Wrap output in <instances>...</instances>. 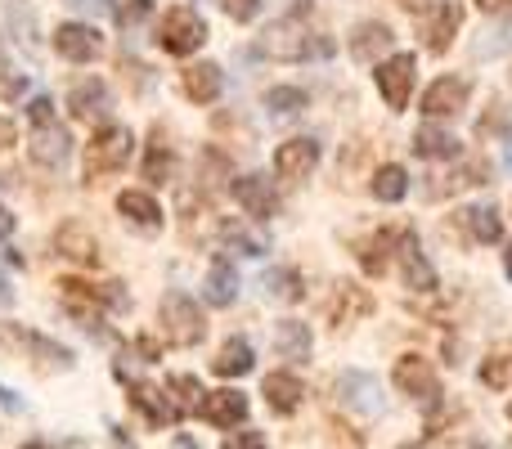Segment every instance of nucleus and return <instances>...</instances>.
Instances as JSON below:
<instances>
[{
    "label": "nucleus",
    "mask_w": 512,
    "mask_h": 449,
    "mask_svg": "<svg viewBox=\"0 0 512 449\" xmlns=\"http://www.w3.org/2000/svg\"><path fill=\"white\" fill-rule=\"evenodd\" d=\"M59 297H63V310H68L81 328H90V333L99 328V315H104V310H126L131 306V297L122 292V283L59 279Z\"/></svg>",
    "instance_id": "nucleus-1"
},
{
    "label": "nucleus",
    "mask_w": 512,
    "mask_h": 449,
    "mask_svg": "<svg viewBox=\"0 0 512 449\" xmlns=\"http://www.w3.org/2000/svg\"><path fill=\"white\" fill-rule=\"evenodd\" d=\"M256 50H261L265 59L301 63V59H310V54H328V50H333V41H315V36H310V27L301 23V18H279V23H270L261 32Z\"/></svg>",
    "instance_id": "nucleus-2"
},
{
    "label": "nucleus",
    "mask_w": 512,
    "mask_h": 449,
    "mask_svg": "<svg viewBox=\"0 0 512 449\" xmlns=\"http://www.w3.org/2000/svg\"><path fill=\"white\" fill-rule=\"evenodd\" d=\"M131 149H135L131 126H99L95 140L86 144V180L95 185V180L122 171L126 162H131Z\"/></svg>",
    "instance_id": "nucleus-3"
},
{
    "label": "nucleus",
    "mask_w": 512,
    "mask_h": 449,
    "mask_svg": "<svg viewBox=\"0 0 512 449\" xmlns=\"http://www.w3.org/2000/svg\"><path fill=\"white\" fill-rule=\"evenodd\" d=\"M158 319H162V333H167L171 346H198L207 337L203 310H198V301L185 297V292H167V297L158 301Z\"/></svg>",
    "instance_id": "nucleus-4"
},
{
    "label": "nucleus",
    "mask_w": 512,
    "mask_h": 449,
    "mask_svg": "<svg viewBox=\"0 0 512 449\" xmlns=\"http://www.w3.org/2000/svg\"><path fill=\"white\" fill-rule=\"evenodd\" d=\"M203 41H207V23H203V14H198V9L171 5L167 14H162V23H158V45H162L167 54H176V59H189L194 50H203Z\"/></svg>",
    "instance_id": "nucleus-5"
},
{
    "label": "nucleus",
    "mask_w": 512,
    "mask_h": 449,
    "mask_svg": "<svg viewBox=\"0 0 512 449\" xmlns=\"http://www.w3.org/2000/svg\"><path fill=\"white\" fill-rule=\"evenodd\" d=\"M391 382H396L405 396H414V400H423L427 409H436L441 405V378H436V369H432V360H423V355H400L396 360V369H391Z\"/></svg>",
    "instance_id": "nucleus-6"
},
{
    "label": "nucleus",
    "mask_w": 512,
    "mask_h": 449,
    "mask_svg": "<svg viewBox=\"0 0 512 449\" xmlns=\"http://www.w3.org/2000/svg\"><path fill=\"white\" fill-rule=\"evenodd\" d=\"M414 72H418V59L414 54H391V59L378 63V90L387 99L391 113H405L409 108V95H414Z\"/></svg>",
    "instance_id": "nucleus-7"
},
{
    "label": "nucleus",
    "mask_w": 512,
    "mask_h": 449,
    "mask_svg": "<svg viewBox=\"0 0 512 449\" xmlns=\"http://www.w3.org/2000/svg\"><path fill=\"white\" fill-rule=\"evenodd\" d=\"M0 346H18V351H27L41 369H72V351L59 342H50V337L32 333V328H18V324H0Z\"/></svg>",
    "instance_id": "nucleus-8"
},
{
    "label": "nucleus",
    "mask_w": 512,
    "mask_h": 449,
    "mask_svg": "<svg viewBox=\"0 0 512 449\" xmlns=\"http://www.w3.org/2000/svg\"><path fill=\"white\" fill-rule=\"evenodd\" d=\"M333 391H337V400H342L346 409H355V414H364V418L382 414V382L373 378V373H360V369L337 373Z\"/></svg>",
    "instance_id": "nucleus-9"
},
{
    "label": "nucleus",
    "mask_w": 512,
    "mask_h": 449,
    "mask_svg": "<svg viewBox=\"0 0 512 449\" xmlns=\"http://www.w3.org/2000/svg\"><path fill=\"white\" fill-rule=\"evenodd\" d=\"M468 95H472V81H463V77H436L432 86L423 90L418 108H423V117L441 122V117H459L463 104H468Z\"/></svg>",
    "instance_id": "nucleus-10"
},
{
    "label": "nucleus",
    "mask_w": 512,
    "mask_h": 449,
    "mask_svg": "<svg viewBox=\"0 0 512 449\" xmlns=\"http://www.w3.org/2000/svg\"><path fill=\"white\" fill-rule=\"evenodd\" d=\"M324 315H328V324H360L364 315H373V297H369V288H360V283H333V292H328V301H324Z\"/></svg>",
    "instance_id": "nucleus-11"
},
{
    "label": "nucleus",
    "mask_w": 512,
    "mask_h": 449,
    "mask_svg": "<svg viewBox=\"0 0 512 449\" xmlns=\"http://www.w3.org/2000/svg\"><path fill=\"white\" fill-rule=\"evenodd\" d=\"M68 108L77 122H108V113H113V90H108L104 77H86L68 90Z\"/></svg>",
    "instance_id": "nucleus-12"
},
{
    "label": "nucleus",
    "mask_w": 512,
    "mask_h": 449,
    "mask_svg": "<svg viewBox=\"0 0 512 449\" xmlns=\"http://www.w3.org/2000/svg\"><path fill=\"white\" fill-rule=\"evenodd\" d=\"M315 162H319V140L297 135V140H288V144H279V149H274V176L297 185V180H306L310 171H315Z\"/></svg>",
    "instance_id": "nucleus-13"
},
{
    "label": "nucleus",
    "mask_w": 512,
    "mask_h": 449,
    "mask_svg": "<svg viewBox=\"0 0 512 449\" xmlns=\"http://www.w3.org/2000/svg\"><path fill=\"white\" fill-rule=\"evenodd\" d=\"M27 153H32L36 167L59 171L63 162H68V153H72V135H68V126H59V122H50V126H32Z\"/></svg>",
    "instance_id": "nucleus-14"
},
{
    "label": "nucleus",
    "mask_w": 512,
    "mask_h": 449,
    "mask_svg": "<svg viewBox=\"0 0 512 449\" xmlns=\"http://www.w3.org/2000/svg\"><path fill=\"white\" fill-rule=\"evenodd\" d=\"M50 41L59 50V59H68V63H90L104 50V41H99V32L90 23H59Z\"/></svg>",
    "instance_id": "nucleus-15"
},
{
    "label": "nucleus",
    "mask_w": 512,
    "mask_h": 449,
    "mask_svg": "<svg viewBox=\"0 0 512 449\" xmlns=\"http://www.w3.org/2000/svg\"><path fill=\"white\" fill-rule=\"evenodd\" d=\"M396 261H400V274H405V288H414V292H436V270H432V261L423 256V247H418V234H414V229H405V234H400Z\"/></svg>",
    "instance_id": "nucleus-16"
},
{
    "label": "nucleus",
    "mask_w": 512,
    "mask_h": 449,
    "mask_svg": "<svg viewBox=\"0 0 512 449\" xmlns=\"http://www.w3.org/2000/svg\"><path fill=\"white\" fill-rule=\"evenodd\" d=\"M234 198H239V207L256 221H270L274 212H279V194H274V180L265 176H234Z\"/></svg>",
    "instance_id": "nucleus-17"
},
{
    "label": "nucleus",
    "mask_w": 512,
    "mask_h": 449,
    "mask_svg": "<svg viewBox=\"0 0 512 449\" xmlns=\"http://www.w3.org/2000/svg\"><path fill=\"white\" fill-rule=\"evenodd\" d=\"M54 252L77 265H99V238L90 234L86 221H63L54 229Z\"/></svg>",
    "instance_id": "nucleus-18"
},
{
    "label": "nucleus",
    "mask_w": 512,
    "mask_h": 449,
    "mask_svg": "<svg viewBox=\"0 0 512 449\" xmlns=\"http://www.w3.org/2000/svg\"><path fill=\"white\" fill-rule=\"evenodd\" d=\"M198 418H203V423H212V427H239L243 418H248V396H243V391H234V387L207 391L203 405H198Z\"/></svg>",
    "instance_id": "nucleus-19"
},
{
    "label": "nucleus",
    "mask_w": 512,
    "mask_h": 449,
    "mask_svg": "<svg viewBox=\"0 0 512 449\" xmlns=\"http://www.w3.org/2000/svg\"><path fill=\"white\" fill-rule=\"evenodd\" d=\"M126 400H131V405L140 409L144 423H149V427H171V423H180V409L167 400V391L149 387V382H131Z\"/></svg>",
    "instance_id": "nucleus-20"
},
{
    "label": "nucleus",
    "mask_w": 512,
    "mask_h": 449,
    "mask_svg": "<svg viewBox=\"0 0 512 449\" xmlns=\"http://www.w3.org/2000/svg\"><path fill=\"white\" fill-rule=\"evenodd\" d=\"M396 45V36H391V27L382 23V18H369V23H360L351 32V59L355 63H382V54Z\"/></svg>",
    "instance_id": "nucleus-21"
},
{
    "label": "nucleus",
    "mask_w": 512,
    "mask_h": 449,
    "mask_svg": "<svg viewBox=\"0 0 512 449\" xmlns=\"http://www.w3.org/2000/svg\"><path fill=\"white\" fill-rule=\"evenodd\" d=\"M459 23H463V9L454 5V0H441V5L427 14V23H423V36H427V50L432 54H445L454 45V32H459Z\"/></svg>",
    "instance_id": "nucleus-22"
},
{
    "label": "nucleus",
    "mask_w": 512,
    "mask_h": 449,
    "mask_svg": "<svg viewBox=\"0 0 512 449\" xmlns=\"http://www.w3.org/2000/svg\"><path fill=\"white\" fill-rule=\"evenodd\" d=\"M203 301H207V306H216V310H225V306H234V301H239V270H234L225 256H216L212 270H207Z\"/></svg>",
    "instance_id": "nucleus-23"
},
{
    "label": "nucleus",
    "mask_w": 512,
    "mask_h": 449,
    "mask_svg": "<svg viewBox=\"0 0 512 449\" xmlns=\"http://www.w3.org/2000/svg\"><path fill=\"white\" fill-rule=\"evenodd\" d=\"M117 212H122L135 229H144V234H158V229H162L158 198L144 194V189H126V194H117Z\"/></svg>",
    "instance_id": "nucleus-24"
},
{
    "label": "nucleus",
    "mask_w": 512,
    "mask_h": 449,
    "mask_svg": "<svg viewBox=\"0 0 512 449\" xmlns=\"http://www.w3.org/2000/svg\"><path fill=\"white\" fill-rule=\"evenodd\" d=\"M180 90H185L194 104H216L221 90H225V77H221L216 63H194V68L180 72Z\"/></svg>",
    "instance_id": "nucleus-25"
},
{
    "label": "nucleus",
    "mask_w": 512,
    "mask_h": 449,
    "mask_svg": "<svg viewBox=\"0 0 512 449\" xmlns=\"http://www.w3.org/2000/svg\"><path fill=\"white\" fill-rule=\"evenodd\" d=\"M301 400H306V387H301L297 373H270V378H265V405H270L279 418L297 414Z\"/></svg>",
    "instance_id": "nucleus-26"
},
{
    "label": "nucleus",
    "mask_w": 512,
    "mask_h": 449,
    "mask_svg": "<svg viewBox=\"0 0 512 449\" xmlns=\"http://www.w3.org/2000/svg\"><path fill=\"white\" fill-rule=\"evenodd\" d=\"M310 324H301V319H279L274 324V351L283 355V360H297L306 364L310 360Z\"/></svg>",
    "instance_id": "nucleus-27"
},
{
    "label": "nucleus",
    "mask_w": 512,
    "mask_h": 449,
    "mask_svg": "<svg viewBox=\"0 0 512 449\" xmlns=\"http://www.w3.org/2000/svg\"><path fill=\"white\" fill-rule=\"evenodd\" d=\"M400 234L405 229H378V234H369L360 243V265H364V274H382L391 265V256H396V247H400Z\"/></svg>",
    "instance_id": "nucleus-28"
},
{
    "label": "nucleus",
    "mask_w": 512,
    "mask_h": 449,
    "mask_svg": "<svg viewBox=\"0 0 512 449\" xmlns=\"http://www.w3.org/2000/svg\"><path fill=\"white\" fill-rule=\"evenodd\" d=\"M414 153L418 158L441 162V158H459L463 144H459V135L445 131V126H418L414 131Z\"/></svg>",
    "instance_id": "nucleus-29"
},
{
    "label": "nucleus",
    "mask_w": 512,
    "mask_h": 449,
    "mask_svg": "<svg viewBox=\"0 0 512 449\" xmlns=\"http://www.w3.org/2000/svg\"><path fill=\"white\" fill-rule=\"evenodd\" d=\"M171 176H176V153H171L167 135H162V126H158L149 153H144V180H149V185H167Z\"/></svg>",
    "instance_id": "nucleus-30"
},
{
    "label": "nucleus",
    "mask_w": 512,
    "mask_h": 449,
    "mask_svg": "<svg viewBox=\"0 0 512 449\" xmlns=\"http://www.w3.org/2000/svg\"><path fill=\"white\" fill-rule=\"evenodd\" d=\"M256 360H252V346L243 342V337H230V342L221 346V355L212 360V373L216 378H243V373H252Z\"/></svg>",
    "instance_id": "nucleus-31"
},
{
    "label": "nucleus",
    "mask_w": 512,
    "mask_h": 449,
    "mask_svg": "<svg viewBox=\"0 0 512 449\" xmlns=\"http://www.w3.org/2000/svg\"><path fill=\"white\" fill-rule=\"evenodd\" d=\"M221 243L234 247V252H243V256H265V252H270V238L256 234V229H248L243 221H230V216L221 221Z\"/></svg>",
    "instance_id": "nucleus-32"
},
{
    "label": "nucleus",
    "mask_w": 512,
    "mask_h": 449,
    "mask_svg": "<svg viewBox=\"0 0 512 449\" xmlns=\"http://www.w3.org/2000/svg\"><path fill=\"white\" fill-rule=\"evenodd\" d=\"M373 198L378 203H400V198L409 194V171L400 167V162H387V167H378L373 171Z\"/></svg>",
    "instance_id": "nucleus-33"
},
{
    "label": "nucleus",
    "mask_w": 512,
    "mask_h": 449,
    "mask_svg": "<svg viewBox=\"0 0 512 449\" xmlns=\"http://www.w3.org/2000/svg\"><path fill=\"white\" fill-rule=\"evenodd\" d=\"M463 221H468V229H472V238H477V243H499V238H504V216L495 212V203L468 207V212H463Z\"/></svg>",
    "instance_id": "nucleus-34"
},
{
    "label": "nucleus",
    "mask_w": 512,
    "mask_h": 449,
    "mask_svg": "<svg viewBox=\"0 0 512 449\" xmlns=\"http://www.w3.org/2000/svg\"><path fill=\"white\" fill-rule=\"evenodd\" d=\"M265 292H270L274 301H301L306 297V279H301V270H292V265H279V270H265Z\"/></svg>",
    "instance_id": "nucleus-35"
},
{
    "label": "nucleus",
    "mask_w": 512,
    "mask_h": 449,
    "mask_svg": "<svg viewBox=\"0 0 512 449\" xmlns=\"http://www.w3.org/2000/svg\"><path fill=\"white\" fill-rule=\"evenodd\" d=\"M167 396H171V405L180 409V418H185V414H198V405H203L207 391L194 373H176V378H167Z\"/></svg>",
    "instance_id": "nucleus-36"
},
{
    "label": "nucleus",
    "mask_w": 512,
    "mask_h": 449,
    "mask_svg": "<svg viewBox=\"0 0 512 449\" xmlns=\"http://www.w3.org/2000/svg\"><path fill=\"white\" fill-rule=\"evenodd\" d=\"M265 108H270V117H297L310 108V95L301 86H274L265 90Z\"/></svg>",
    "instance_id": "nucleus-37"
},
{
    "label": "nucleus",
    "mask_w": 512,
    "mask_h": 449,
    "mask_svg": "<svg viewBox=\"0 0 512 449\" xmlns=\"http://www.w3.org/2000/svg\"><path fill=\"white\" fill-rule=\"evenodd\" d=\"M198 176L212 180V185H221V180H234V167L221 149H203L198 153Z\"/></svg>",
    "instance_id": "nucleus-38"
},
{
    "label": "nucleus",
    "mask_w": 512,
    "mask_h": 449,
    "mask_svg": "<svg viewBox=\"0 0 512 449\" xmlns=\"http://www.w3.org/2000/svg\"><path fill=\"white\" fill-rule=\"evenodd\" d=\"M481 382H486L490 391H508L512 387V355H490V360L481 364Z\"/></svg>",
    "instance_id": "nucleus-39"
},
{
    "label": "nucleus",
    "mask_w": 512,
    "mask_h": 449,
    "mask_svg": "<svg viewBox=\"0 0 512 449\" xmlns=\"http://www.w3.org/2000/svg\"><path fill=\"white\" fill-rule=\"evenodd\" d=\"M27 90V72H14L5 59V45H0V99H18Z\"/></svg>",
    "instance_id": "nucleus-40"
},
{
    "label": "nucleus",
    "mask_w": 512,
    "mask_h": 449,
    "mask_svg": "<svg viewBox=\"0 0 512 449\" xmlns=\"http://www.w3.org/2000/svg\"><path fill=\"white\" fill-rule=\"evenodd\" d=\"M149 14H153V0H122L117 5V23L122 27H140Z\"/></svg>",
    "instance_id": "nucleus-41"
},
{
    "label": "nucleus",
    "mask_w": 512,
    "mask_h": 449,
    "mask_svg": "<svg viewBox=\"0 0 512 449\" xmlns=\"http://www.w3.org/2000/svg\"><path fill=\"white\" fill-rule=\"evenodd\" d=\"M27 122H32V126H50V122H59V113H54V99H50V95H36L32 104H27Z\"/></svg>",
    "instance_id": "nucleus-42"
},
{
    "label": "nucleus",
    "mask_w": 512,
    "mask_h": 449,
    "mask_svg": "<svg viewBox=\"0 0 512 449\" xmlns=\"http://www.w3.org/2000/svg\"><path fill=\"white\" fill-rule=\"evenodd\" d=\"M225 14L234 18V23H252L256 14H261V0H221Z\"/></svg>",
    "instance_id": "nucleus-43"
},
{
    "label": "nucleus",
    "mask_w": 512,
    "mask_h": 449,
    "mask_svg": "<svg viewBox=\"0 0 512 449\" xmlns=\"http://www.w3.org/2000/svg\"><path fill=\"white\" fill-rule=\"evenodd\" d=\"M221 449H270V441H265L261 432H239V436H230Z\"/></svg>",
    "instance_id": "nucleus-44"
},
{
    "label": "nucleus",
    "mask_w": 512,
    "mask_h": 449,
    "mask_svg": "<svg viewBox=\"0 0 512 449\" xmlns=\"http://www.w3.org/2000/svg\"><path fill=\"white\" fill-rule=\"evenodd\" d=\"M14 140H18L14 122H9V117H0V149H14Z\"/></svg>",
    "instance_id": "nucleus-45"
},
{
    "label": "nucleus",
    "mask_w": 512,
    "mask_h": 449,
    "mask_svg": "<svg viewBox=\"0 0 512 449\" xmlns=\"http://www.w3.org/2000/svg\"><path fill=\"white\" fill-rule=\"evenodd\" d=\"M0 409H9V414H23V400H18L9 387H0Z\"/></svg>",
    "instance_id": "nucleus-46"
},
{
    "label": "nucleus",
    "mask_w": 512,
    "mask_h": 449,
    "mask_svg": "<svg viewBox=\"0 0 512 449\" xmlns=\"http://www.w3.org/2000/svg\"><path fill=\"white\" fill-rule=\"evenodd\" d=\"M9 234H14V216H9V207L0 203V243H5Z\"/></svg>",
    "instance_id": "nucleus-47"
},
{
    "label": "nucleus",
    "mask_w": 512,
    "mask_h": 449,
    "mask_svg": "<svg viewBox=\"0 0 512 449\" xmlns=\"http://www.w3.org/2000/svg\"><path fill=\"white\" fill-rule=\"evenodd\" d=\"M140 351H144V360H158V355H162V346L153 342V337H140Z\"/></svg>",
    "instance_id": "nucleus-48"
},
{
    "label": "nucleus",
    "mask_w": 512,
    "mask_h": 449,
    "mask_svg": "<svg viewBox=\"0 0 512 449\" xmlns=\"http://www.w3.org/2000/svg\"><path fill=\"white\" fill-rule=\"evenodd\" d=\"M5 306H14V288H9V279L0 274V310H5Z\"/></svg>",
    "instance_id": "nucleus-49"
},
{
    "label": "nucleus",
    "mask_w": 512,
    "mask_h": 449,
    "mask_svg": "<svg viewBox=\"0 0 512 449\" xmlns=\"http://www.w3.org/2000/svg\"><path fill=\"white\" fill-rule=\"evenodd\" d=\"M481 9H486V14H504V9L512 5V0H477Z\"/></svg>",
    "instance_id": "nucleus-50"
},
{
    "label": "nucleus",
    "mask_w": 512,
    "mask_h": 449,
    "mask_svg": "<svg viewBox=\"0 0 512 449\" xmlns=\"http://www.w3.org/2000/svg\"><path fill=\"white\" fill-rule=\"evenodd\" d=\"M108 432H113V445H117V449H135L131 441H126V432H122V427H108Z\"/></svg>",
    "instance_id": "nucleus-51"
},
{
    "label": "nucleus",
    "mask_w": 512,
    "mask_h": 449,
    "mask_svg": "<svg viewBox=\"0 0 512 449\" xmlns=\"http://www.w3.org/2000/svg\"><path fill=\"white\" fill-rule=\"evenodd\" d=\"M68 5H81V9H108V0H68Z\"/></svg>",
    "instance_id": "nucleus-52"
},
{
    "label": "nucleus",
    "mask_w": 512,
    "mask_h": 449,
    "mask_svg": "<svg viewBox=\"0 0 512 449\" xmlns=\"http://www.w3.org/2000/svg\"><path fill=\"white\" fill-rule=\"evenodd\" d=\"M504 270H508V279H512V243H508V252H504Z\"/></svg>",
    "instance_id": "nucleus-53"
},
{
    "label": "nucleus",
    "mask_w": 512,
    "mask_h": 449,
    "mask_svg": "<svg viewBox=\"0 0 512 449\" xmlns=\"http://www.w3.org/2000/svg\"><path fill=\"white\" fill-rule=\"evenodd\" d=\"M400 5H405V9H423L427 0H400Z\"/></svg>",
    "instance_id": "nucleus-54"
},
{
    "label": "nucleus",
    "mask_w": 512,
    "mask_h": 449,
    "mask_svg": "<svg viewBox=\"0 0 512 449\" xmlns=\"http://www.w3.org/2000/svg\"><path fill=\"white\" fill-rule=\"evenodd\" d=\"M23 449H54V445H45V441H27Z\"/></svg>",
    "instance_id": "nucleus-55"
},
{
    "label": "nucleus",
    "mask_w": 512,
    "mask_h": 449,
    "mask_svg": "<svg viewBox=\"0 0 512 449\" xmlns=\"http://www.w3.org/2000/svg\"><path fill=\"white\" fill-rule=\"evenodd\" d=\"M405 449H423V445H405Z\"/></svg>",
    "instance_id": "nucleus-56"
},
{
    "label": "nucleus",
    "mask_w": 512,
    "mask_h": 449,
    "mask_svg": "<svg viewBox=\"0 0 512 449\" xmlns=\"http://www.w3.org/2000/svg\"><path fill=\"white\" fill-rule=\"evenodd\" d=\"M508 418H512V405H508Z\"/></svg>",
    "instance_id": "nucleus-57"
},
{
    "label": "nucleus",
    "mask_w": 512,
    "mask_h": 449,
    "mask_svg": "<svg viewBox=\"0 0 512 449\" xmlns=\"http://www.w3.org/2000/svg\"><path fill=\"white\" fill-rule=\"evenodd\" d=\"M477 449H486V445H477Z\"/></svg>",
    "instance_id": "nucleus-58"
}]
</instances>
